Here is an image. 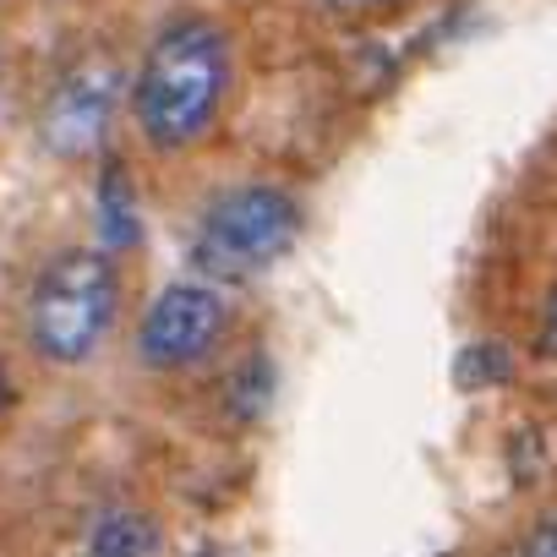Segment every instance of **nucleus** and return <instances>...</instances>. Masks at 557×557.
Wrapping results in <instances>:
<instances>
[{"label": "nucleus", "instance_id": "1", "mask_svg": "<svg viewBox=\"0 0 557 557\" xmlns=\"http://www.w3.org/2000/svg\"><path fill=\"white\" fill-rule=\"evenodd\" d=\"M230 94V39L213 17H175L164 23L143 61L137 77L126 83L132 121L153 153H181L191 148L224 110Z\"/></svg>", "mask_w": 557, "mask_h": 557}, {"label": "nucleus", "instance_id": "2", "mask_svg": "<svg viewBox=\"0 0 557 557\" xmlns=\"http://www.w3.org/2000/svg\"><path fill=\"white\" fill-rule=\"evenodd\" d=\"M121 312V273L110 251H55L28 296V339L50 367H83L104 339Z\"/></svg>", "mask_w": 557, "mask_h": 557}, {"label": "nucleus", "instance_id": "3", "mask_svg": "<svg viewBox=\"0 0 557 557\" xmlns=\"http://www.w3.org/2000/svg\"><path fill=\"white\" fill-rule=\"evenodd\" d=\"M301 235V202L285 186L268 181H246L219 191L202 219H197V240H191V262L202 268V278H257L262 268H273Z\"/></svg>", "mask_w": 557, "mask_h": 557}, {"label": "nucleus", "instance_id": "4", "mask_svg": "<svg viewBox=\"0 0 557 557\" xmlns=\"http://www.w3.org/2000/svg\"><path fill=\"white\" fill-rule=\"evenodd\" d=\"M121 104H126L121 61L115 55H83L50 83V94L39 104V143L66 164L99 159L110 148Z\"/></svg>", "mask_w": 557, "mask_h": 557}, {"label": "nucleus", "instance_id": "5", "mask_svg": "<svg viewBox=\"0 0 557 557\" xmlns=\"http://www.w3.org/2000/svg\"><path fill=\"white\" fill-rule=\"evenodd\" d=\"M230 329V301L213 278H181L159 290L137 323V361L148 372H186L219 350Z\"/></svg>", "mask_w": 557, "mask_h": 557}, {"label": "nucleus", "instance_id": "6", "mask_svg": "<svg viewBox=\"0 0 557 557\" xmlns=\"http://www.w3.org/2000/svg\"><path fill=\"white\" fill-rule=\"evenodd\" d=\"M164 552V530L143 513V508H104L88 530V557H159Z\"/></svg>", "mask_w": 557, "mask_h": 557}, {"label": "nucleus", "instance_id": "7", "mask_svg": "<svg viewBox=\"0 0 557 557\" xmlns=\"http://www.w3.org/2000/svg\"><path fill=\"white\" fill-rule=\"evenodd\" d=\"M99 235H104V246H137V235H143L137 197H132L121 164H110L104 170V186H99Z\"/></svg>", "mask_w": 557, "mask_h": 557}, {"label": "nucleus", "instance_id": "8", "mask_svg": "<svg viewBox=\"0 0 557 557\" xmlns=\"http://www.w3.org/2000/svg\"><path fill=\"white\" fill-rule=\"evenodd\" d=\"M268 399H273V367H268V356H251V361H240V367L230 372L224 410H230L235 421H257V416L268 410Z\"/></svg>", "mask_w": 557, "mask_h": 557}, {"label": "nucleus", "instance_id": "9", "mask_svg": "<svg viewBox=\"0 0 557 557\" xmlns=\"http://www.w3.org/2000/svg\"><path fill=\"white\" fill-rule=\"evenodd\" d=\"M481 377H503V350H470V356H459V383H481Z\"/></svg>", "mask_w": 557, "mask_h": 557}, {"label": "nucleus", "instance_id": "10", "mask_svg": "<svg viewBox=\"0 0 557 557\" xmlns=\"http://www.w3.org/2000/svg\"><path fill=\"white\" fill-rule=\"evenodd\" d=\"M519 557H557V513H546V519H535V524H530V535H524Z\"/></svg>", "mask_w": 557, "mask_h": 557}, {"label": "nucleus", "instance_id": "11", "mask_svg": "<svg viewBox=\"0 0 557 557\" xmlns=\"http://www.w3.org/2000/svg\"><path fill=\"white\" fill-rule=\"evenodd\" d=\"M318 7H323L329 17H367V12L388 7V0H318Z\"/></svg>", "mask_w": 557, "mask_h": 557}, {"label": "nucleus", "instance_id": "12", "mask_svg": "<svg viewBox=\"0 0 557 557\" xmlns=\"http://www.w3.org/2000/svg\"><path fill=\"white\" fill-rule=\"evenodd\" d=\"M541 350L557 356V290H552V301H546V312H541Z\"/></svg>", "mask_w": 557, "mask_h": 557}, {"label": "nucleus", "instance_id": "13", "mask_svg": "<svg viewBox=\"0 0 557 557\" xmlns=\"http://www.w3.org/2000/svg\"><path fill=\"white\" fill-rule=\"evenodd\" d=\"M12 405V383H7V372H0V410Z\"/></svg>", "mask_w": 557, "mask_h": 557}]
</instances>
